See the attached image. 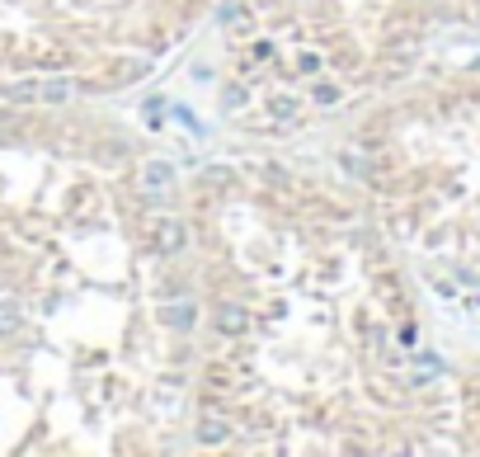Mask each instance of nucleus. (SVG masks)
Masks as SVG:
<instances>
[{
  "label": "nucleus",
  "instance_id": "obj_1",
  "mask_svg": "<svg viewBox=\"0 0 480 457\" xmlns=\"http://www.w3.org/2000/svg\"><path fill=\"white\" fill-rule=\"evenodd\" d=\"M203 349L193 429L250 453H466V363L428 344L363 188L278 161L184 184Z\"/></svg>",
  "mask_w": 480,
  "mask_h": 457
},
{
  "label": "nucleus",
  "instance_id": "obj_2",
  "mask_svg": "<svg viewBox=\"0 0 480 457\" xmlns=\"http://www.w3.org/2000/svg\"><path fill=\"white\" fill-rule=\"evenodd\" d=\"M0 353L43 396L61 453H146L188 420L184 184L118 123L0 113Z\"/></svg>",
  "mask_w": 480,
  "mask_h": 457
},
{
  "label": "nucleus",
  "instance_id": "obj_3",
  "mask_svg": "<svg viewBox=\"0 0 480 457\" xmlns=\"http://www.w3.org/2000/svg\"><path fill=\"white\" fill-rule=\"evenodd\" d=\"M461 33H480V0H226L221 113L288 137L414 81Z\"/></svg>",
  "mask_w": 480,
  "mask_h": 457
},
{
  "label": "nucleus",
  "instance_id": "obj_4",
  "mask_svg": "<svg viewBox=\"0 0 480 457\" xmlns=\"http://www.w3.org/2000/svg\"><path fill=\"white\" fill-rule=\"evenodd\" d=\"M353 175L419 283L480 316V61L386 90L358 123Z\"/></svg>",
  "mask_w": 480,
  "mask_h": 457
},
{
  "label": "nucleus",
  "instance_id": "obj_5",
  "mask_svg": "<svg viewBox=\"0 0 480 457\" xmlns=\"http://www.w3.org/2000/svg\"><path fill=\"white\" fill-rule=\"evenodd\" d=\"M226 0H0V104L123 90Z\"/></svg>",
  "mask_w": 480,
  "mask_h": 457
}]
</instances>
